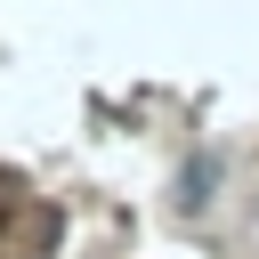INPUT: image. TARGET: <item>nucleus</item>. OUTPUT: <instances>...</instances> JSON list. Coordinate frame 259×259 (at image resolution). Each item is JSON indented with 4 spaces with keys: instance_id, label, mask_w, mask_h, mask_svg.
Masks as SVG:
<instances>
[]
</instances>
